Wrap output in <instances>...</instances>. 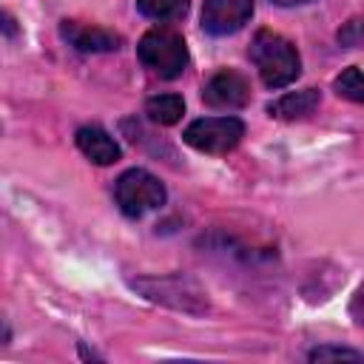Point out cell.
<instances>
[{
    "instance_id": "obj_1",
    "label": "cell",
    "mask_w": 364,
    "mask_h": 364,
    "mask_svg": "<svg viewBox=\"0 0 364 364\" xmlns=\"http://www.w3.org/2000/svg\"><path fill=\"white\" fill-rule=\"evenodd\" d=\"M247 54H250V60H253V65H256V71L267 88H284L301 71V60H299L296 46L270 28L256 31Z\"/></svg>"
},
{
    "instance_id": "obj_2",
    "label": "cell",
    "mask_w": 364,
    "mask_h": 364,
    "mask_svg": "<svg viewBox=\"0 0 364 364\" xmlns=\"http://www.w3.org/2000/svg\"><path fill=\"white\" fill-rule=\"evenodd\" d=\"M136 57L151 74H156L162 80H176L188 68V60H191L182 34H176L171 28H151L139 40Z\"/></svg>"
},
{
    "instance_id": "obj_3",
    "label": "cell",
    "mask_w": 364,
    "mask_h": 364,
    "mask_svg": "<svg viewBox=\"0 0 364 364\" xmlns=\"http://www.w3.org/2000/svg\"><path fill=\"white\" fill-rule=\"evenodd\" d=\"M114 199H117V205H119V210L125 216L139 219L148 210L162 208L165 199H168V193H165V185L154 173H148L145 168H131V171H125L117 179Z\"/></svg>"
},
{
    "instance_id": "obj_4",
    "label": "cell",
    "mask_w": 364,
    "mask_h": 364,
    "mask_svg": "<svg viewBox=\"0 0 364 364\" xmlns=\"http://www.w3.org/2000/svg\"><path fill=\"white\" fill-rule=\"evenodd\" d=\"M245 136V122L239 117H199L193 119L182 139L202 154H228Z\"/></svg>"
},
{
    "instance_id": "obj_5",
    "label": "cell",
    "mask_w": 364,
    "mask_h": 364,
    "mask_svg": "<svg viewBox=\"0 0 364 364\" xmlns=\"http://www.w3.org/2000/svg\"><path fill=\"white\" fill-rule=\"evenodd\" d=\"M134 287H139L148 299L171 304L176 310H188V313H202L208 310V299L202 296V290L179 276H168V279H139L134 282Z\"/></svg>"
},
{
    "instance_id": "obj_6",
    "label": "cell",
    "mask_w": 364,
    "mask_h": 364,
    "mask_svg": "<svg viewBox=\"0 0 364 364\" xmlns=\"http://www.w3.org/2000/svg\"><path fill=\"white\" fill-rule=\"evenodd\" d=\"M202 102L216 111L245 108L250 102V82L245 74H239L233 68H222L202 85Z\"/></svg>"
},
{
    "instance_id": "obj_7",
    "label": "cell",
    "mask_w": 364,
    "mask_h": 364,
    "mask_svg": "<svg viewBox=\"0 0 364 364\" xmlns=\"http://www.w3.org/2000/svg\"><path fill=\"white\" fill-rule=\"evenodd\" d=\"M250 17L253 0H205L202 6V28L213 37L236 34Z\"/></svg>"
},
{
    "instance_id": "obj_8",
    "label": "cell",
    "mask_w": 364,
    "mask_h": 364,
    "mask_svg": "<svg viewBox=\"0 0 364 364\" xmlns=\"http://www.w3.org/2000/svg\"><path fill=\"white\" fill-rule=\"evenodd\" d=\"M60 34L68 46H74L77 51H85V54L117 51L122 46V37L117 31H108V28H100V26H85V23H77V20H63Z\"/></svg>"
},
{
    "instance_id": "obj_9",
    "label": "cell",
    "mask_w": 364,
    "mask_h": 364,
    "mask_svg": "<svg viewBox=\"0 0 364 364\" xmlns=\"http://www.w3.org/2000/svg\"><path fill=\"white\" fill-rule=\"evenodd\" d=\"M74 139H77V148L82 151V156L91 159L94 165H114L122 154L117 139L100 125H82Z\"/></svg>"
},
{
    "instance_id": "obj_10",
    "label": "cell",
    "mask_w": 364,
    "mask_h": 364,
    "mask_svg": "<svg viewBox=\"0 0 364 364\" xmlns=\"http://www.w3.org/2000/svg\"><path fill=\"white\" fill-rule=\"evenodd\" d=\"M321 102V94L318 88H301V91H287L282 94L279 100H273L267 105V114L270 117H279V119H299V117H307L318 108Z\"/></svg>"
},
{
    "instance_id": "obj_11",
    "label": "cell",
    "mask_w": 364,
    "mask_h": 364,
    "mask_svg": "<svg viewBox=\"0 0 364 364\" xmlns=\"http://www.w3.org/2000/svg\"><path fill=\"white\" fill-rule=\"evenodd\" d=\"M145 114L156 125H173L185 114V100L179 94H156L145 102Z\"/></svg>"
},
{
    "instance_id": "obj_12",
    "label": "cell",
    "mask_w": 364,
    "mask_h": 364,
    "mask_svg": "<svg viewBox=\"0 0 364 364\" xmlns=\"http://www.w3.org/2000/svg\"><path fill=\"white\" fill-rule=\"evenodd\" d=\"M139 14L151 20H179L188 11V0H136Z\"/></svg>"
},
{
    "instance_id": "obj_13",
    "label": "cell",
    "mask_w": 364,
    "mask_h": 364,
    "mask_svg": "<svg viewBox=\"0 0 364 364\" xmlns=\"http://www.w3.org/2000/svg\"><path fill=\"white\" fill-rule=\"evenodd\" d=\"M333 91H336L338 97L350 100V102H361V105H364V71L355 68V65L344 68V71L333 80Z\"/></svg>"
},
{
    "instance_id": "obj_14",
    "label": "cell",
    "mask_w": 364,
    "mask_h": 364,
    "mask_svg": "<svg viewBox=\"0 0 364 364\" xmlns=\"http://www.w3.org/2000/svg\"><path fill=\"white\" fill-rule=\"evenodd\" d=\"M310 361H327V358H350V361H364V353L358 350H350V347H330V344H321V347H313L307 353Z\"/></svg>"
},
{
    "instance_id": "obj_15",
    "label": "cell",
    "mask_w": 364,
    "mask_h": 364,
    "mask_svg": "<svg viewBox=\"0 0 364 364\" xmlns=\"http://www.w3.org/2000/svg\"><path fill=\"white\" fill-rule=\"evenodd\" d=\"M364 40V20H350V23H344V28L338 31V43L344 46V48H353V46H358Z\"/></svg>"
},
{
    "instance_id": "obj_16",
    "label": "cell",
    "mask_w": 364,
    "mask_h": 364,
    "mask_svg": "<svg viewBox=\"0 0 364 364\" xmlns=\"http://www.w3.org/2000/svg\"><path fill=\"white\" fill-rule=\"evenodd\" d=\"M353 316L358 318V324H364V287L355 293V299H353Z\"/></svg>"
},
{
    "instance_id": "obj_17",
    "label": "cell",
    "mask_w": 364,
    "mask_h": 364,
    "mask_svg": "<svg viewBox=\"0 0 364 364\" xmlns=\"http://www.w3.org/2000/svg\"><path fill=\"white\" fill-rule=\"evenodd\" d=\"M276 6H304V3H313V0H273Z\"/></svg>"
}]
</instances>
